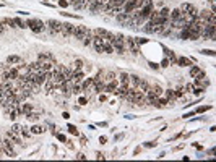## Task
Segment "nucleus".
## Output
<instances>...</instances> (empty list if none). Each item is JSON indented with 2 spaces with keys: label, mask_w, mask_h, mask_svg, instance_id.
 Instances as JSON below:
<instances>
[{
  "label": "nucleus",
  "mask_w": 216,
  "mask_h": 162,
  "mask_svg": "<svg viewBox=\"0 0 216 162\" xmlns=\"http://www.w3.org/2000/svg\"><path fill=\"white\" fill-rule=\"evenodd\" d=\"M59 5H60V7H67V5H68V2H65V0H59Z\"/></svg>",
  "instance_id": "nucleus-47"
},
{
  "label": "nucleus",
  "mask_w": 216,
  "mask_h": 162,
  "mask_svg": "<svg viewBox=\"0 0 216 162\" xmlns=\"http://www.w3.org/2000/svg\"><path fill=\"white\" fill-rule=\"evenodd\" d=\"M2 151L8 157H17V152H15V149H13V141H11L8 136L2 141Z\"/></svg>",
  "instance_id": "nucleus-2"
},
{
  "label": "nucleus",
  "mask_w": 216,
  "mask_h": 162,
  "mask_svg": "<svg viewBox=\"0 0 216 162\" xmlns=\"http://www.w3.org/2000/svg\"><path fill=\"white\" fill-rule=\"evenodd\" d=\"M164 94H166V99L169 101V104H172V102H174L175 99H177V97H175V94H174V91H172V89H167V91H166Z\"/></svg>",
  "instance_id": "nucleus-23"
},
{
  "label": "nucleus",
  "mask_w": 216,
  "mask_h": 162,
  "mask_svg": "<svg viewBox=\"0 0 216 162\" xmlns=\"http://www.w3.org/2000/svg\"><path fill=\"white\" fill-rule=\"evenodd\" d=\"M73 25L71 23H62V29H60V33L63 34L65 37H68V36H71L73 34Z\"/></svg>",
  "instance_id": "nucleus-11"
},
{
  "label": "nucleus",
  "mask_w": 216,
  "mask_h": 162,
  "mask_svg": "<svg viewBox=\"0 0 216 162\" xmlns=\"http://www.w3.org/2000/svg\"><path fill=\"white\" fill-rule=\"evenodd\" d=\"M145 33H153V23L151 21H148L145 25Z\"/></svg>",
  "instance_id": "nucleus-37"
},
{
  "label": "nucleus",
  "mask_w": 216,
  "mask_h": 162,
  "mask_svg": "<svg viewBox=\"0 0 216 162\" xmlns=\"http://www.w3.org/2000/svg\"><path fill=\"white\" fill-rule=\"evenodd\" d=\"M151 89H153V93L156 94V96H161V94H163V89H161V86H159V84H156V86H153V88H151Z\"/></svg>",
  "instance_id": "nucleus-35"
},
{
  "label": "nucleus",
  "mask_w": 216,
  "mask_h": 162,
  "mask_svg": "<svg viewBox=\"0 0 216 162\" xmlns=\"http://www.w3.org/2000/svg\"><path fill=\"white\" fill-rule=\"evenodd\" d=\"M140 83H141V78L137 76V75H130V86H132V88L138 89Z\"/></svg>",
  "instance_id": "nucleus-18"
},
{
  "label": "nucleus",
  "mask_w": 216,
  "mask_h": 162,
  "mask_svg": "<svg viewBox=\"0 0 216 162\" xmlns=\"http://www.w3.org/2000/svg\"><path fill=\"white\" fill-rule=\"evenodd\" d=\"M31 133H33V135H39V133H44V128L41 125H34L33 128H31Z\"/></svg>",
  "instance_id": "nucleus-29"
},
{
  "label": "nucleus",
  "mask_w": 216,
  "mask_h": 162,
  "mask_svg": "<svg viewBox=\"0 0 216 162\" xmlns=\"http://www.w3.org/2000/svg\"><path fill=\"white\" fill-rule=\"evenodd\" d=\"M7 136H8V138H10V140H11V141H13V144H18V146H23V143H21V138H20V136H18V133H15V131H11V130H10V131H8V133H7Z\"/></svg>",
  "instance_id": "nucleus-15"
},
{
  "label": "nucleus",
  "mask_w": 216,
  "mask_h": 162,
  "mask_svg": "<svg viewBox=\"0 0 216 162\" xmlns=\"http://www.w3.org/2000/svg\"><path fill=\"white\" fill-rule=\"evenodd\" d=\"M210 109H211V105H203V107L197 109V113H203V112H206V110H210Z\"/></svg>",
  "instance_id": "nucleus-40"
},
{
  "label": "nucleus",
  "mask_w": 216,
  "mask_h": 162,
  "mask_svg": "<svg viewBox=\"0 0 216 162\" xmlns=\"http://www.w3.org/2000/svg\"><path fill=\"white\" fill-rule=\"evenodd\" d=\"M169 58H164V60H163V63H161V66H169Z\"/></svg>",
  "instance_id": "nucleus-45"
},
{
  "label": "nucleus",
  "mask_w": 216,
  "mask_h": 162,
  "mask_svg": "<svg viewBox=\"0 0 216 162\" xmlns=\"http://www.w3.org/2000/svg\"><path fill=\"white\" fill-rule=\"evenodd\" d=\"M46 25H47V28H49L50 34H59L60 33V29H62V23L57 21V19H49Z\"/></svg>",
  "instance_id": "nucleus-4"
},
{
  "label": "nucleus",
  "mask_w": 216,
  "mask_h": 162,
  "mask_svg": "<svg viewBox=\"0 0 216 162\" xmlns=\"http://www.w3.org/2000/svg\"><path fill=\"white\" fill-rule=\"evenodd\" d=\"M169 18H171V21H177V19H182V10H181V8L171 10Z\"/></svg>",
  "instance_id": "nucleus-16"
},
{
  "label": "nucleus",
  "mask_w": 216,
  "mask_h": 162,
  "mask_svg": "<svg viewBox=\"0 0 216 162\" xmlns=\"http://www.w3.org/2000/svg\"><path fill=\"white\" fill-rule=\"evenodd\" d=\"M80 104H81V105L86 104V99H85V97H80Z\"/></svg>",
  "instance_id": "nucleus-51"
},
{
  "label": "nucleus",
  "mask_w": 216,
  "mask_h": 162,
  "mask_svg": "<svg viewBox=\"0 0 216 162\" xmlns=\"http://www.w3.org/2000/svg\"><path fill=\"white\" fill-rule=\"evenodd\" d=\"M169 15H171V10L169 8H163L161 11H159V16L164 18V19H169Z\"/></svg>",
  "instance_id": "nucleus-31"
},
{
  "label": "nucleus",
  "mask_w": 216,
  "mask_h": 162,
  "mask_svg": "<svg viewBox=\"0 0 216 162\" xmlns=\"http://www.w3.org/2000/svg\"><path fill=\"white\" fill-rule=\"evenodd\" d=\"M192 115H195V112H190V113H185V115H184V118H189V117H192Z\"/></svg>",
  "instance_id": "nucleus-52"
},
{
  "label": "nucleus",
  "mask_w": 216,
  "mask_h": 162,
  "mask_svg": "<svg viewBox=\"0 0 216 162\" xmlns=\"http://www.w3.org/2000/svg\"><path fill=\"white\" fill-rule=\"evenodd\" d=\"M81 88L83 93H94V78H86V80L81 81Z\"/></svg>",
  "instance_id": "nucleus-7"
},
{
  "label": "nucleus",
  "mask_w": 216,
  "mask_h": 162,
  "mask_svg": "<svg viewBox=\"0 0 216 162\" xmlns=\"http://www.w3.org/2000/svg\"><path fill=\"white\" fill-rule=\"evenodd\" d=\"M3 25H5V23L0 21V33H3V31H5V26H3Z\"/></svg>",
  "instance_id": "nucleus-49"
},
{
  "label": "nucleus",
  "mask_w": 216,
  "mask_h": 162,
  "mask_svg": "<svg viewBox=\"0 0 216 162\" xmlns=\"http://www.w3.org/2000/svg\"><path fill=\"white\" fill-rule=\"evenodd\" d=\"M122 138H123V135H115V141H117V140H122Z\"/></svg>",
  "instance_id": "nucleus-56"
},
{
  "label": "nucleus",
  "mask_w": 216,
  "mask_h": 162,
  "mask_svg": "<svg viewBox=\"0 0 216 162\" xmlns=\"http://www.w3.org/2000/svg\"><path fill=\"white\" fill-rule=\"evenodd\" d=\"M150 65H151V68H156V70L159 68V65H156V63H150Z\"/></svg>",
  "instance_id": "nucleus-53"
},
{
  "label": "nucleus",
  "mask_w": 216,
  "mask_h": 162,
  "mask_svg": "<svg viewBox=\"0 0 216 162\" xmlns=\"http://www.w3.org/2000/svg\"><path fill=\"white\" fill-rule=\"evenodd\" d=\"M88 33V28L86 26H75L73 28V34H71V36H75L77 39H80V41H83V37H85V34Z\"/></svg>",
  "instance_id": "nucleus-8"
},
{
  "label": "nucleus",
  "mask_w": 216,
  "mask_h": 162,
  "mask_svg": "<svg viewBox=\"0 0 216 162\" xmlns=\"http://www.w3.org/2000/svg\"><path fill=\"white\" fill-rule=\"evenodd\" d=\"M107 33H109V31H106V29H101V28H99V29H96L93 34H94V36H99V37H102V39H104V37L107 36Z\"/></svg>",
  "instance_id": "nucleus-28"
},
{
  "label": "nucleus",
  "mask_w": 216,
  "mask_h": 162,
  "mask_svg": "<svg viewBox=\"0 0 216 162\" xmlns=\"http://www.w3.org/2000/svg\"><path fill=\"white\" fill-rule=\"evenodd\" d=\"M115 78H117V76H115V73H114V72H109L107 75H104V78H102V80H104V83H109V81L115 80Z\"/></svg>",
  "instance_id": "nucleus-26"
},
{
  "label": "nucleus",
  "mask_w": 216,
  "mask_h": 162,
  "mask_svg": "<svg viewBox=\"0 0 216 162\" xmlns=\"http://www.w3.org/2000/svg\"><path fill=\"white\" fill-rule=\"evenodd\" d=\"M96 156H98V159H104V154H101V152H98Z\"/></svg>",
  "instance_id": "nucleus-55"
},
{
  "label": "nucleus",
  "mask_w": 216,
  "mask_h": 162,
  "mask_svg": "<svg viewBox=\"0 0 216 162\" xmlns=\"http://www.w3.org/2000/svg\"><path fill=\"white\" fill-rule=\"evenodd\" d=\"M184 91H185V88H184V86H181V88H177V89L174 91V94H175V97H177V99H179V97H184Z\"/></svg>",
  "instance_id": "nucleus-33"
},
{
  "label": "nucleus",
  "mask_w": 216,
  "mask_h": 162,
  "mask_svg": "<svg viewBox=\"0 0 216 162\" xmlns=\"http://www.w3.org/2000/svg\"><path fill=\"white\" fill-rule=\"evenodd\" d=\"M57 138H59V141H62V143H65V141H67L65 135H57Z\"/></svg>",
  "instance_id": "nucleus-46"
},
{
  "label": "nucleus",
  "mask_w": 216,
  "mask_h": 162,
  "mask_svg": "<svg viewBox=\"0 0 216 162\" xmlns=\"http://www.w3.org/2000/svg\"><path fill=\"white\" fill-rule=\"evenodd\" d=\"M11 131H15V133H20V131H21V125H18V123H13V126H11Z\"/></svg>",
  "instance_id": "nucleus-41"
},
{
  "label": "nucleus",
  "mask_w": 216,
  "mask_h": 162,
  "mask_svg": "<svg viewBox=\"0 0 216 162\" xmlns=\"http://www.w3.org/2000/svg\"><path fill=\"white\" fill-rule=\"evenodd\" d=\"M185 89H187V91H190V93H192V89H193V84H187V86H185Z\"/></svg>",
  "instance_id": "nucleus-50"
},
{
  "label": "nucleus",
  "mask_w": 216,
  "mask_h": 162,
  "mask_svg": "<svg viewBox=\"0 0 216 162\" xmlns=\"http://www.w3.org/2000/svg\"><path fill=\"white\" fill-rule=\"evenodd\" d=\"M104 52H106V54H114V47H112V44H109V42L104 41Z\"/></svg>",
  "instance_id": "nucleus-30"
},
{
  "label": "nucleus",
  "mask_w": 216,
  "mask_h": 162,
  "mask_svg": "<svg viewBox=\"0 0 216 162\" xmlns=\"http://www.w3.org/2000/svg\"><path fill=\"white\" fill-rule=\"evenodd\" d=\"M195 88H202V89H205L210 86V80H208L206 76H200V78H195Z\"/></svg>",
  "instance_id": "nucleus-10"
},
{
  "label": "nucleus",
  "mask_w": 216,
  "mask_h": 162,
  "mask_svg": "<svg viewBox=\"0 0 216 162\" xmlns=\"http://www.w3.org/2000/svg\"><path fill=\"white\" fill-rule=\"evenodd\" d=\"M7 63H10V65L21 63V57H18V55H8V57H7Z\"/></svg>",
  "instance_id": "nucleus-21"
},
{
  "label": "nucleus",
  "mask_w": 216,
  "mask_h": 162,
  "mask_svg": "<svg viewBox=\"0 0 216 162\" xmlns=\"http://www.w3.org/2000/svg\"><path fill=\"white\" fill-rule=\"evenodd\" d=\"M125 46H127V49L132 52V55H138V44L135 42V37H127L125 39Z\"/></svg>",
  "instance_id": "nucleus-5"
},
{
  "label": "nucleus",
  "mask_w": 216,
  "mask_h": 162,
  "mask_svg": "<svg viewBox=\"0 0 216 162\" xmlns=\"http://www.w3.org/2000/svg\"><path fill=\"white\" fill-rule=\"evenodd\" d=\"M13 19H15V25H17L18 28H28V26H26V23L23 21L21 18H13Z\"/></svg>",
  "instance_id": "nucleus-34"
},
{
  "label": "nucleus",
  "mask_w": 216,
  "mask_h": 162,
  "mask_svg": "<svg viewBox=\"0 0 216 162\" xmlns=\"http://www.w3.org/2000/svg\"><path fill=\"white\" fill-rule=\"evenodd\" d=\"M38 62H55V57L52 52H41L38 55Z\"/></svg>",
  "instance_id": "nucleus-12"
},
{
  "label": "nucleus",
  "mask_w": 216,
  "mask_h": 162,
  "mask_svg": "<svg viewBox=\"0 0 216 162\" xmlns=\"http://www.w3.org/2000/svg\"><path fill=\"white\" fill-rule=\"evenodd\" d=\"M93 47L98 54H104V39L93 34Z\"/></svg>",
  "instance_id": "nucleus-6"
},
{
  "label": "nucleus",
  "mask_w": 216,
  "mask_h": 162,
  "mask_svg": "<svg viewBox=\"0 0 216 162\" xmlns=\"http://www.w3.org/2000/svg\"><path fill=\"white\" fill-rule=\"evenodd\" d=\"M114 52L117 54H125V37H123V34H115V41H114Z\"/></svg>",
  "instance_id": "nucleus-1"
},
{
  "label": "nucleus",
  "mask_w": 216,
  "mask_h": 162,
  "mask_svg": "<svg viewBox=\"0 0 216 162\" xmlns=\"http://www.w3.org/2000/svg\"><path fill=\"white\" fill-rule=\"evenodd\" d=\"M0 152H3V151H2V140H0Z\"/></svg>",
  "instance_id": "nucleus-57"
},
{
  "label": "nucleus",
  "mask_w": 216,
  "mask_h": 162,
  "mask_svg": "<svg viewBox=\"0 0 216 162\" xmlns=\"http://www.w3.org/2000/svg\"><path fill=\"white\" fill-rule=\"evenodd\" d=\"M3 23L8 25L10 28H15V19H11V18H5V19H3Z\"/></svg>",
  "instance_id": "nucleus-38"
},
{
  "label": "nucleus",
  "mask_w": 216,
  "mask_h": 162,
  "mask_svg": "<svg viewBox=\"0 0 216 162\" xmlns=\"http://www.w3.org/2000/svg\"><path fill=\"white\" fill-rule=\"evenodd\" d=\"M20 133H21L25 138H29L31 136V131H28V128H25V126H21V131H20Z\"/></svg>",
  "instance_id": "nucleus-39"
},
{
  "label": "nucleus",
  "mask_w": 216,
  "mask_h": 162,
  "mask_svg": "<svg viewBox=\"0 0 216 162\" xmlns=\"http://www.w3.org/2000/svg\"><path fill=\"white\" fill-rule=\"evenodd\" d=\"M94 2H98V3H101V5H104V3L107 2V0H94Z\"/></svg>",
  "instance_id": "nucleus-54"
},
{
  "label": "nucleus",
  "mask_w": 216,
  "mask_h": 162,
  "mask_svg": "<svg viewBox=\"0 0 216 162\" xmlns=\"http://www.w3.org/2000/svg\"><path fill=\"white\" fill-rule=\"evenodd\" d=\"M184 13H189V15H193V16H197L198 15V8L195 5H192V3H182V8H181Z\"/></svg>",
  "instance_id": "nucleus-9"
},
{
  "label": "nucleus",
  "mask_w": 216,
  "mask_h": 162,
  "mask_svg": "<svg viewBox=\"0 0 216 162\" xmlns=\"http://www.w3.org/2000/svg\"><path fill=\"white\" fill-rule=\"evenodd\" d=\"M135 42H137L138 46H141V44H145V42H146V39H141V37H135Z\"/></svg>",
  "instance_id": "nucleus-43"
},
{
  "label": "nucleus",
  "mask_w": 216,
  "mask_h": 162,
  "mask_svg": "<svg viewBox=\"0 0 216 162\" xmlns=\"http://www.w3.org/2000/svg\"><path fill=\"white\" fill-rule=\"evenodd\" d=\"M200 72H202V68H200L198 65H192V66H190V75H192L193 78L197 76V75H198Z\"/></svg>",
  "instance_id": "nucleus-27"
},
{
  "label": "nucleus",
  "mask_w": 216,
  "mask_h": 162,
  "mask_svg": "<svg viewBox=\"0 0 216 162\" xmlns=\"http://www.w3.org/2000/svg\"><path fill=\"white\" fill-rule=\"evenodd\" d=\"M71 93H73V94H80V93H83L81 83H73V86H71Z\"/></svg>",
  "instance_id": "nucleus-24"
},
{
  "label": "nucleus",
  "mask_w": 216,
  "mask_h": 162,
  "mask_svg": "<svg viewBox=\"0 0 216 162\" xmlns=\"http://www.w3.org/2000/svg\"><path fill=\"white\" fill-rule=\"evenodd\" d=\"M83 78H85V72H83V70H73L70 80L73 81V83H81Z\"/></svg>",
  "instance_id": "nucleus-14"
},
{
  "label": "nucleus",
  "mask_w": 216,
  "mask_h": 162,
  "mask_svg": "<svg viewBox=\"0 0 216 162\" xmlns=\"http://www.w3.org/2000/svg\"><path fill=\"white\" fill-rule=\"evenodd\" d=\"M26 26L29 28L33 33H36V34H38V33H42L44 28H46L41 19H28V21H26Z\"/></svg>",
  "instance_id": "nucleus-3"
},
{
  "label": "nucleus",
  "mask_w": 216,
  "mask_h": 162,
  "mask_svg": "<svg viewBox=\"0 0 216 162\" xmlns=\"http://www.w3.org/2000/svg\"><path fill=\"white\" fill-rule=\"evenodd\" d=\"M164 50H166V55H167V58H169V62H171V63H175V60H177L175 54H174L171 49H164Z\"/></svg>",
  "instance_id": "nucleus-25"
},
{
  "label": "nucleus",
  "mask_w": 216,
  "mask_h": 162,
  "mask_svg": "<svg viewBox=\"0 0 216 162\" xmlns=\"http://www.w3.org/2000/svg\"><path fill=\"white\" fill-rule=\"evenodd\" d=\"M99 143H101V144L107 143V138H106V136H101V138H99Z\"/></svg>",
  "instance_id": "nucleus-48"
},
{
  "label": "nucleus",
  "mask_w": 216,
  "mask_h": 162,
  "mask_svg": "<svg viewBox=\"0 0 216 162\" xmlns=\"http://www.w3.org/2000/svg\"><path fill=\"white\" fill-rule=\"evenodd\" d=\"M202 54L203 55H210V57H214V50L213 49H203Z\"/></svg>",
  "instance_id": "nucleus-36"
},
{
  "label": "nucleus",
  "mask_w": 216,
  "mask_h": 162,
  "mask_svg": "<svg viewBox=\"0 0 216 162\" xmlns=\"http://www.w3.org/2000/svg\"><path fill=\"white\" fill-rule=\"evenodd\" d=\"M119 88V81H117V78L115 80H112V81H109V83H106V89L104 91H109V93H114L115 89Z\"/></svg>",
  "instance_id": "nucleus-17"
},
{
  "label": "nucleus",
  "mask_w": 216,
  "mask_h": 162,
  "mask_svg": "<svg viewBox=\"0 0 216 162\" xmlns=\"http://www.w3.org/2000/svg\"><path fill=\"white\" fill-rule=\"evenodd\" d=\"M175 63H179L181 66H192V60L187 57H179L177 60H175Z\"/></svg>",
  "instance_id": "nucleus-20"
},
{
  "label": "nucleus",
  "mask_w": 216,
  "mask_h": 162,
  "mask_svg": "<svg viewBox=\"0 0 216 162\" xmlns=\"http://www.w3.org/2000/svg\"><path fill=\"white\" fill-rule=\"evenodd\" d=\"M91 42H93V33L88 29V33L85 34V37H83V44H85V46H90Z\"/></svg>",
  "instance_id": "nucleus-22"
},
{
  "label": "nucleus",
  "mask_w": 216,
  "mask_h": 162,
  "mask_svg": "<svg viewBox=\"0 0 216 162\" xmlns=\"http://www.w3.org/2000/svg\"><path fill=\"white\" fill-rule=\"evenodd\" d=\"M114 94H117V96H120V97H127V94H129V88L119 84V88L114 91Z\"/></svg>",
  "instance_id": "nucleus-19"
},
{
  "label": "nucleus",
  "mask_w": 216,
  "mask_h": 162,
  "mask_svg": "<svg viewBox=\"0 0 216 162\" xmlns=\"http://www.w3.org/2000/svg\"><path fill=\"white\" fill-rule=\"evenodd\" d=\"M119 84L125 86V88H130V75L122 72L120 75H119Z\"/></svg>",
  "instance_id": "nucleus-13"
},
{
  "label": "nucleus",
  "mask_w": 216,
  "mask_h": 162,
  "mask_svg": "<svg viewBox=\"0 0 216 162\" xmlns=\"http://www.w3.org/2000/svg\"><path fill=\"white\" fill-rule=\"evenodd\" d=\"M73 65H75V70H83V65H85V62H83L81 58H78V60L73 62Z\"/></svg>",
  "instance_id": "nucleus-32"
},
{
  "label": "nucleus",
  "mask_w": 216,
  "mask_h": 162,
  "mask_svg": "<svg viewBox=\"0 0 216 162\" xmlns=\"http://www.w3.org/2000/svg\"><path fill=\"white\" fill-rule=\"evenodd\" d=\"M156 144H158L156 141H148V143H145V148H154Z\"/></svg>",
  "instance_id": "nucleus-42"
},
{
  "label": "nucleus",
  "mask_w": 216,
  "mask_h": 162,
  "mask_svg": "<svg viewBox=\"0 0 216 162\" xmlns=\"http://www.w3.org/2000/svg\"><path fill=\"white\" fill-rule=\"evenodd\" d=\"M68 130H70V133H71V135H78L77 128H75V126H73V125H70V126H68Z\"/></svg>",
  "instance_id": "nucleus-44"
}]
</instances>
